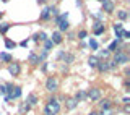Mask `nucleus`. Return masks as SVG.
Returning a JSON list of instances; mask_svg holds the SVG:
<instances>
[{
    "label": "nucleus",
    "instance_id": "obj_16",
    "mask_svg": "<svg viewBox=\"0 0 130 115\" xmlns=\"http://www.w3.org/2000/svg\"><path fill=\"white\" fill-rule=\"evenodd\" d=\"M73 97L76 99V102H78V104H80V102L88 101V99H86V89H78V91L75 92V96H73Z\"/></svg>",
    "mask_w": 130,
    "mask_h": 115
},
{
    "label": "nucleus",
    "instance_id": "obj_20",
    "mask_svg": "<svg viewBox=\"0 0 130 115\" xmlns=\"http://www.w3.org/2000/svg\"><path fill=\"white\" fill-rule=\"evenodd\" d=\"M86 63H88V67H89V68L96 70L98 63H99V59H98L96 55H89V57H88V60H86Z\"/></svg>",
    "mask_w": 130,
    "mask_h": 115
},
{
    "label": "nucleus",
    "instance_id": "obj_36",
    "mask_svg": "<svg viewBox=\"0 0 130 115\" xmlns=\"http://www.w3.org/2000/svg\"><path fill=\"white\" fill-rule=\"evenodd\" d=\"M122 112H124L125 115H128V113H130V105H128V104H124V107H122Z\"/></svg>",
    "mask_w": 130,
    "mask_h": 115
},
{
    "label": "nucleus",
    "instance_id": "obj_23",
    "mask_svg": "<svg viewBox=\"0 0 130 115\" xmlns=\"http://www.w3.org/2000/svg\"><path fill=\"white\" fill-rule=\"evenodd\" d=\"M99 60H107V59H111V52L107 50V49H103V50H99V54L96 55Z\"/></svg>",
    "mask_w": 130,
    "mask_h": 115
},
{
    "label": "nucleus",
    "instance_id": "obj_27",
    "mask_svg": "<svg viewBox=\"0 0 130 115\" xmlns=\"http://www.w3.org/2000/svg\"><path fill=\"white\" fill-rule=\"evenodd\" d=\"M16 46H18V44H16L15 41L5 37V47H7V50H13V49H16Z\"/></svg>",
    "mask_w": 130,
    "mask_h": 115
},
{
    "label": "nucleus",
    "instance_id": "obj_43",
    "mask_svg": "<svg viewBox=\"0 0 130 115\" xmlns=\"http://www.w3.org/2000/svg\"><path fill=\"white\" fill-rule=\"evenodd\" d=\"M94 18H98V20H103V13H98V15H94Z\"/></svg>",
    "mask_w": 130,
    "mask_h": 115
},
{
    "label": "nucleus",
    "instance_id": "obj_7",
    "mask_svg": "<svg viewBox=\"0 0 130 115\" xmlns=\"http://www.w3.org/2000/svg\"><path fill=\"white\" fill-rule=\"evenodd\" d=\"M60 62H62V63H65L67 67H68V65H72V63H75V54H73V52H70V50H63Z\"/></svg>",
    "mask_w": 130,
    "mask_h": 115
},
{
    "label": "nucleus",
    "instance_id": "obj_40",
    "mask_svg": "<svg viewBox=\"0 0 130 115\" xmlns=\"http://www.w3.org/2000/svg\"><path fill=\"white\" fill-rule=\"evenodd\" d=\"M75 37H76V34H73V32H70V34H68V39H70V41H73Z\"/></svg>",
    "mask_w": 130,
    "mask_h": 115
},
{
    "label": "nucleus",
    "instance_id": "obj_15",
    "mask_svg": "<svg viewBox=\"0 0 130 115\" xmlns=\"http://www.w3.org/2000/svg\"><path fill=\"white\" fill-rule=\"evenodd\" d=\"M31 109H32L31 105L28 104L26 101H23V102H20V105H18V113H20V115H26Z\"/></svg>",
    "mask_w": 130,
    "mask_h": 115
},
{
    "label": "nucleus",
    "instance_id": "obj_29",
    "mask_svg": "<svg viewBox=\"0 0 130 115\" xmlns=\"http://www.w3.org/2000/svg\"><path fill=\"white\" fill-rule=\"evenodd\" d=\"M88 47L91 49V50H98V49H99V44H98V41H96L94 37H89V41H88Z\"/></svg>",
    "mask_w": 130,
    "mask_h": 115
},
{
    "label": "nucleus",
    "instance_id": "obj_19",
    "mask_svg": "<svg viewBox=\"0 0 130 115\" xmlns=\"http://www.w3.org/2000/svg\"><path fill=\"white\" fill-rule=\"evenodd\" d=\"M57 28H59L60 32H65L70 29V23H68V20H60L59 23H57Z\"/></svg>",
    "mask_w": 130,
    "mask_h": 115
},
{
    "label": "nucleus",
    "instance_id": "obj_33",
    "mask_svg": "<svg viewBox=\"0 0 130 115\" xmlns=\"http://www.w3.org/2000/svg\"><path fill=\"white\" fill-rule=\"evenodd\" d=\"M38 55H39V60H41V62H46L47 55H49V52H46V50H41V52H39Z\"/></svg>",
    "mask_w": 130,
    "mask_h": 115
},
{
    "label": "nucleus",
    "instance_id": "obj_31",
    "mask_svg": "<svg viewBox=\"0 0 130 115\" xmlns=\"http://www.w3.org/2000/svg\"><path fill=\"white\" fill-rule=\"evenodd\" d=\"M117 68H119V65H117L112 59H109V70H111V71H116Z\"/></svg>",
    "mask_w": 130,
    "mask_h": 115
},
{
    "label": "nucleus",
    "instance_id": "obj_10",
    "mask_svg": "<svg viewBox=\"0 0 130 115\" xmlns=\"http://www.w3.org/2000/svg\"><path fill=\"white\" fill-rule=\"evenodd\" d=\"M49 39H51L52 42H54V46H60V44L63 42V32H60L59 29H57V31L52 32V36H51Z\"/></svg>",
    "mask_w": 130,
    "mask_h": 115
},
{
    "label": "nucleus",
    "instance_id": "obj_14",
    "mask_svg": "<svg viewBox=\"0 0 130 115\" xmlns=\"http://www.w3.org/2000/svg\"><path fill=\"white\" fill-rule=\"evenodd\" d=\"M26 102L31 105V107H34V105L39 104V96L36 92H29V94H28V97H26Z\"/></svg>",
    "mask_w": 130,
    "mask_h": 115
},
{
    "label": "nucleus",
    "instance_id": "obj_26",
    "mask_svg": "<svg viewBox=\"0 0 130 115\" xmlns=\"http://www.w3.org/2000/svg\"><path fill=\"white\" fill-rule=\"evenodd\" d=\"M42 44H44V49H42V50H46V52H51V50H52V49H54V47H55V46H54V42H52V41H51V39H49V37H47L46 41H44V42H42Z\"/></svg>",
    "mask_w": 130,
    "mask_h": 115
},
{
    "label": "nucleus",
    "instance_id": "obj_6",
    "mask_svg": "<svg viewBox=\"0 0 130 115\" xmlns=\"http://www.w3.org/2000/svg\"><path fill=\"white\" fill-rule=\"evenodd\" d=\"M98 107L101 110H111L114 107V102H112V99H109V97H101V99L98 101Z\"/></svg>",
    "mask_w": 130,
    "mask_h": 115
},
{
    "label": "nucleus",
    "instance_id": "obj_18",
    "mask_svg": "<svg viewBox=\"0 0 130 115\" xmlns=\"http://www.w3.org/2000/svg\"><path fill=\"white\" fill-rule=\"evenodd\" d=\"M10 62H13V55L8 54V52H0V63H10Z\"/></svg>",
    "mask_w": 130,
    "mask_h": 115
},
{
    "label": "nucleus",
    "instance_id": "obj_28",
    "mask_svg": "<svg viewBox=\"0 0 130 115\" xmlns=\"http://www.w3.org/2000/svg\"><path fill=\"white\" fill-rule=\"evenodd\" d=\"M112 29H114V32H116V36H119L122 31H124V24H122L120 21L119 23H114L112 24Z\"/></svg>",
    "mask_w": 130,
    "mask_h": 115
},
{
    "label": "nucleus",
    "instance_id": "obj_25",
    "mask_svg": "<svg viewBox=\"0 0 130 115\" xmlns=\"http://www.w3.org/2000/svg\"><path fill=\"white\" fill-rule=\"evenodd\" d=\"M119 49H120V44H119V42H117V41H116V39H114V41H112V42H111V44H109V47H107V50H109V52H111V54H114V52H117V50H119Z\"/></svg>",
    "mask_w": 130,
    "mask_h": 115
},
{
    "label": "nucleus",
    "instance_id": "obj_12",
    "mask_svg": "<svg viewBox=\"0 0 130 115\" xmlns=\"http://www.w3.org/2000/svg\"><path fill=\"white\" fill-rule=\"evenodd\" d=\"M78 107V102L75 97H65V109L67 110H75Z\"/></svg>",
    "mask_w": 130,
    "mask_h": 115
},
{
    "label": "nucleus",
    "instance_id": "obj_4",
    "mask_svg": "<svg viewBox=\"0 0 130 115\" xmlns=\"http://www.w3.org/2000/svg\"><path fill=\"white\" fill-rule=\"evenodd\" d=\"M103 97V92H101L99 88H96V86H93V88L86 89V99H89L91 102H98Z\"/></svg>",
    "mask_w": 130,
    "mask_h": 115
},
{
    "label": "nucleus",
    "instance_id": "obj_24",
    "mask_svg": "<svg viewBox=\"0 0 130 115\" xmlns=\"http://www.w3.org/2000/svg\"><path fill=\"white\" fill-rule=\"evenodd\" d=\"M10 29H11V23H0V34L2 36H5Z\"/></svg>",
    "mask_w": 130,
    "mask_h": 115
},
{
    "label": "nucleus",
    "instance_id": "obj_35",
    "mask_svg": "<svg viewBox=\"0 0 130 115\" xmlns=\"http://www.w3.org/2000/svg\"><path fill=\"white\" fill-rule=\"evenodd\" d=\"M28 42H29V39H23V41H20L18 46H20V47H23V49H26V47H28Z\"/></svg>",
    "mask_w": 130,
    "mask_h": 115
},
{
    "label": "nucleus",
    "instance_id": "obj_37",
    "mask_svg": "<svg viewBox=\"0 0 130 115\" xmlns=\"http://www.w3.org/2000/svg\"><path fill=\"white\" fill-rule=\"evenodd\" d=\"M5 94H7V86L0 84V96H5Z\"/></svg>",
    "mask_w": 130,
    "mask_h": 115
},
{
    "label": "nucleus",
    "instance_id": "obj_32",
    "mask_svg": "<svg viewBox=\"0 0 130 115\" xmlns=\"http://www.w3.org/2000/svg\"><path fill=\"white\" fill-rule=\"evenodd\" d=\"M124 89H125V92L130 91V80H128V76L124 78Z\"/></svg>",
    "mask_w": 130,
    "mask_h": 115
},
{
    "label": "nucleus",
    "instance_id": "obj_39",
    "mask_svg": "<svg viewBox=\"0 0 130 115\" xmlns=\"http://www.w3.org/2000/svg\"><path fill=\"white\" fill-rule=\"evenodd\" d=\"M128 73H130V68H128V65H125V70H124V75H125V76H128Z\"/></svg>",
    "mask_w": 130,
    "mask_h": 115
},
{
    "label": "nucleus",
    "instance_id": "obj_3",
    "mask_svg": "<svg viewBox=\"0 0 130 115\" xmlns=\"http://www.w3.org/2000/svg\"><path fill=\"white\" fill-rule=\"evenodd\" d=\"M59 86H60V83H59V80H57L55 76H47L46 83H44L46 91H47V92H52V94L59 91Z\"/></svg>",
    "mask_w": 130,
    "mask_h": 115
},
{
    "label": "nucleus",
    "instance_id": "obj_41",
    "mask_svg": "<svg viewBox=\"0 0 130 115\" xmlns=\"http://www.w3.org/2000/svg\"><path fill=\"white\" fill-rule=\"evenodd\" d=\"M86 115H98V110H89Z\"/></svg>",
    "mask_w": 130,
    "mask_h": 115
},
{
    "label": "nucleus",
    "instance_id": "obj_21",
    "mask_svg": "<svg viewBox=\"0 0 130 115\" xmlns=\"http://www.w3.org/2000/svg\"><path fill=\"white\" fill-rule=\"evenodd\" d=\"M51 10H49V7H46L44 8L42 11H41V15H39V20L41 21H49V20H51Z\"/></svg>",
    "mask_w": 130,
    "mask_h": 115
},
{
    "label": "nucleus",
    "instance_id": "obj_46",
    "mask_svg": "<svg viewBox=\"0 0 130 115\" xmlns=\"http://www.w3.org/2000/svg\"><path fill=\"white\" fill-rule=\"evenodd\" d=\"M2 2H10V0H2Z\"/></svg>",
    "mask_w": 130,
    "mask_h": 115
},
{
    "label": "nucleus",
    "instance_id": "obj_17",
    "mask_svg": "<svg viewBox=\"0 0 130 115\" xmlns=\"http://www.w3.org/2000/svg\"><path fill=\"white\" fill-rule=\"evenodd\" d=\"M34 42H44V41L47 39V34L44 31H39V32H36V34H32V37H31Z\"/></svg>",
    "mask_w": 130,
    "mask_h": 115
},
{
    "label": "nucleus",
    "instance_id": "obj_5",
    "mask_svg": "<svg viewBox=\"0 0 130 115\" xmlns=\"http://www.w3.org/2000/svg\"><path fill=\"white\" fill-rule=\"evenodd\" d=\"M7 70H8V73H10V76L16 78V76H20V73H21V65H20L18 62H10Z\"/></svg>",
    "mask_w": 130,
    "mask_h": 115
},
{
    "label": "nucleus",
    "instance_id": "obj_44",
    "mask_svg": "<svg viewBox=\"0 0 130 115\" xmlns=\"http://www.w3.org/2000/svg\"><path fill=\"white\" fill-rule=\"evenodd\" d=\"M3 18V11H0V20H2Z\"/></svg>",
    "mask_w": 130,
    "mask_h": 115
},
{
    "label": "nucleus",
    "instance_id": "obj_1",
    "mask_svg": "<svg viewBox=\"0 0 130 115\" xmlns=\"http://www.w3.org/2000/svg\"><path fill=\"white\" fill-rule=\"evenodd\" d=\"M60 110H62V105H60L59 101H57V97L54 96V94L49 96L46 105H44V113L42 115H59Z\"/></svg>",
    "mask_w": 130,
    "mask_h": 115
},
{
    "label": "nucleus",
    "instance_id": "obj_30",
    "mask_svg": "<svg viewBox=\"0 0 130 115\" xmlns=\"http://www.w3.org/2000/svg\"><path fill=\"white\" fill-rule=\"evenodd\" d=\"M76 37H78V41H85L88 37V31L86 29H80L78 32H76Z\"/></svg>",
    "mask_w": 130,
    "mask_h": 115
},
{
    "label": "nucleus",
    "instance_id": "obj_38",
    "mask_svg": "<svg viewBox=\"0 0 130 115\" xmlns=\"http://www.w3.org/2000/svg\"><path fill=\"white\" fill-rule=\"evenodd\" d=\"M122 104H130V97L124 96V97H122Z\"/></svg>",
    "mask_w": 130,
    "mask_h": 115
},
{
    "label": "nucleus",
    "instance_id": "obj_8",
    "mask_svg": "<svg viewBox=\"0 0 130 115\" xmlns=\"http://www.w3.org/2000/svg\"><path fill=\"white\" fill-rule=\"evenodd\" d=\"M93 34L94 36H103L104 32H106V26H104V23H101V21H96V23H93Z\"/></svg>",
    "mask_w": 130,
    "mask_h": 115
},
{
    "label": "nucleus",
    "instance_id": "obj_22",
    "mask_svg": "<svg viewBox=\"0 0 130 115\" xmlns=\"http://www.w3.org/2000/svg\"><path fill=\"white\" fill-rule=\"evenodd\" d=\"M117 18H119V21H127L128 20V11L127 10H117Z\"/></svg>",
    "mask_w": 130,
    "mask_h": 115
},
{
    "label": "nucleus",
    "instance_id": "obj_34",
    "mask_svg": "<svg viewBox=\"0 0 130 115\" xmlns=\"http://www.w3.org/2000/svg\"><path fill=\"white\" fill-rule=\"evenodd\" d=\"M120 37L124 39V41H128V39H130V32H128L127 29H124V31L120 32Z\"/></svg>",
    "mask_w": 130,
    "mask_h": 115
},
{
    "label": "nucleus",
    "instance_id": "obj_11",
    "mask_svg": "<svg viewBox=\"0 0 130 115\" xmlns=\"http://www.w3.org/2000/svg\"><path fill=\"white\" fill-rule=\"evenodd\" d=\"M96 70L101 73V75H103V73H107V71H111V70H109V59H107V60H99V63H98Z\"/></svg>",
    "mask_w": 130,
    "mask_h": 115
},
{
    "label": "nucleus",
    "instance_id": "obj_45",
    "mask_svg": "<svg viewBox=\"0 0 130 115\" xmlns=\"http://www.w3.org/2000/svg\"><path fill=\"white\" fill-rule=\"evenodd\" d=\"M98 2H101V3H103V2H104V0H98Z\"/></svg>",
    "mask_w": 130,
    "mask_h": 115
},
{
    "label": "nucleus",
    "instance_id": "obj_2",
    "mask_svg": "<svg viewBox=\"0 0 130 115\" xmlns=\"http://www.w3.org/2000/svg\"><path fill=\"white\" fill-rule=\"evenodd\" d=\"M112 60L116 62L117 65H128V62H130V55L127 54V50H124V47H120L117 52H114L112 54Z\"/></svg>",
    "mask_w": 130,
    "mask_h": 115
},
{
    "label": "nucleus",
    "instance_id": "obj_42",
    "mask_svg": "<svg viewBox=\"0 0 130 115\" xmlns=\"http://www.w3.org/2000/svg\"><path fill=\"white\" fill-rule=\"evenodd\" d=\"M36 2H38L39 5H46V2H47V0H36Z\"/></svg>",
    "mask_w": 130,
    "mask_h": 115
},
{
    "label": "nucleus",
    "instance_id": "obj_13",
    "mask_svg": "<svg viewBox=\"0 0 130 115\" xmlns=\"http://www.w3.org/2000/svg\"><path fill=\"white\" fill-rule=\"evenodd\" d=\"M28 63H29L31 67H38V65L41 63L39 55L36 54V52H29V55H28Z\"/></svg>",
    "mask_w": 130,
    "mask_h": 115
},
{
    "label": "nucleus",
    "instance_id": "obj_9",
    "mask_svg": "<svg viewBox=\"0 0 130 115\" xmlns=\"http://www.w3.org/2000/svg\"><path fill=\"white\" fill-rule=\"evenodd\" d=\"M114 11H116V3H114L112 0H104L103 2V13L111 15Z\"/></svg>",
    "mask_w": 130,
    "mask_h": 115
}]
</instances>
